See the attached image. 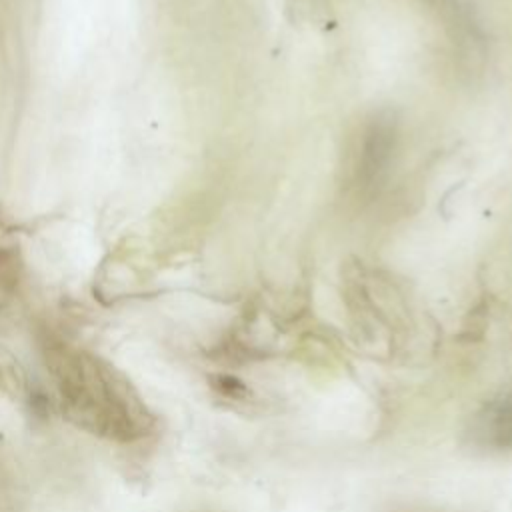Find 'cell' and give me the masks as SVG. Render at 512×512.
Wrapping results in <instances>:
<instances>
[{"instance_id":"6da1fadb","label":"cell","mask_w":512,"mask_h":512,"mask_svg":"<svg viewBox=\"0 0 512 512\" xmlns=\"http://www.w3.org/2000/svg\"><path fill=\"white\" fill-rule=\"evenodd\" d=\"M472 444L484 450L512 448V392H504L488 400L470 422Z\"/></svg>"}]
</instances>
